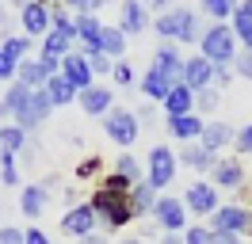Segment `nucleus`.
I'll use <instances>...</instances> for the list:
<instances>
[{
    "mask_svg": "<svg viewBox=\"0 0 252 244\" xmlns=\"http://www.w3.org/2000/svg\"><path fill=\"white\" fill-rule=\"evenodd\" d=\"M99 34H103V19H99L95 12L77 15V42H80V54H99Z\"/></svg>",
    "mask_w": 252,
    "mask_h": 244,
    "instance_id": "20",
    "label": "nucleus"
},
{
    "mask_svg": "<svg viewBox=\"0 0 252 244\" xmlns=\"http://www.w3.org/2000/svg\"><path fill=\"white\" fill-rule=\"evenodd\" d=\"M233 137H237V130L229 122H206L203 134H199V145H206L210 152H221L225 145H233Z\"/></svg>",
    "mask_w": 252,
    "mask_h": 244,
    "instance_id": "24",
    "label": "nucleus"
},
{
    "mask_svg": "<svg viewBox=\"0 0 252 244\" xmlns=\"http://www.w3.org/2000/svg\"><path fill=\"white\" fill-rule=\"evenodd\" d=\"M46 202H50V187L46 183H23V191H19V214H27V217H42L46 214Z\"/></svg>",
    "mask_w": 252,
    "mask_h": 244,
    "instance_id": "21",
    "label": "nucleus"
},
{
    "mask_svg": "<svg viewBox=\"0 0 252 244\" xmlns=\"http://www.w3.org/2000/svg\"><path fill=\"white\" fill-rule=\"evenodd\" d=\"M233 76H237V73H233V65H218V69H214V88L221 92L229 80H233Z\"/></svg>",
    "mask_w": 252,
    "mask_h": 244,
    "instance_id": "47",
    "label": "nucleus"
},
{
    "mask_svg": "<svg viewBox=\"0 0 252 244\" xmlns=\"http://www.w3.org/2000/svg\"><path fill=\"white\" fill-rule=\"evenodd\" d=\"M252 229V210L241 206V202H221L218 210L210 214V233H237L245 237Z\"/></svg>",
    "mask_w": 252,
    "mask_h": 244,
    "instance_id": "7",
    "label": "nucleus"
},
{
    "mask_svg": "<svg viewBox=\"0 0 252 244\" xmlns=\"http://www.w3.org/2000/svg\"><path fill=\"white\" fill-rule=\"evenodd\" d=\"M54 73H62V65H58V61H46V58H23L16 65V80L27 84V88H42Z\"/></svg>",
    "mask_w": 252,
    "mask_h": 244,
    "instance_id": "12",
    "label": "nucleus"
},
{
    "mask_svg": "<svg viewBox=\"0 0 252 244\" xmlns=\"http://www.w3.org/2000/svg\"><path fill=\"white\" fill-rule=\"evenodd\" d=\"M80 244H111L107 237H99V233H88V237H80Z\"/></svg>",
    "mask_w": 252,
    "mask_h": 244,
    "instance_id": "52",
    "label": "nucleus"
},
{
    "mask_svg": "<svg viewBox=\"0 0 252 244\" xmlns=\"http://www.w3.org/2000/svg\"><path fill=\"white\" fill-rule=\"evenodd\" d=\"M92 202L95 217H99V229L103 233H123L130 221H134V214H130V198L119 195V191H107V187H92Z\"/></svg>",
    "mask_w": 252,
    "mask_h": 244,
    "instance_id": "2",
    "label": "nucleus"
},
{
    "mask_svg": "<svg viewBox=\"0 0 252 244\" xmlns=\"http://www.w3.org/2000/svg\"><path fill=\"white\" fill-rule=\"evenodd\" d=\"M42 88H46V95H50V103H54V107L77 103V84H73V80H65L62 73H54L46 84H42Z\"/></svg>",
    "mask_w": 252,
    "mask_h": 244,
    "instance_id": "27",
    "label": "nucleus"
},
{
    "mask_svg": "<svg viewBox=\"0 0 252 244\" xmlns=\"http://www.w3.org/2000/svg\"><path fill=\"white\" fill-rule=\"evenodd\" d=\"M23 237H27V229H19V225H0V244H23Z\"/></svg>",
    "mask_w": 252,
    "mask_h": 244,
    "instance_id": "45",
    "label": "nucleus"
},
{
    "mask_svg": "<svg viewBox=\"0 0 252 244\" xmlns=\"http://www.w3.org/2000/svg\"><path fill=\"white\" fill-rule=\"evenodd\" d=\"M0 50L12 61H23V58H31V38H27V34H8V38L0 42Z\"/></svg>",
    "mask_w": 252,
    "mask_h": 244,
    "instance_id": "36",
    "label": "nucleus"
},
{
    "mask_svg": "<svg viewBox=\"0 0 252 244\" xmlns=\"http://www.w3.org/2000/svg\"><path fill=\"white\" fill-rule=\"evenodd\" d=\"M210 183L218 191H241L245 187V160L241 156H218L210 168Z\"/></svg>",
    "mask_w": 252,
    "mask_h": 244,
    "instance_id": "11",
    "label": "nucleus"
},
{
    "mask_svg": "<svg viewBox=\"0 0 252 244\" xmlns=\"http://www.w3.org/2000/svg\"><path fill=\"white\" fill-rule=\"evenodd\" d=\"M130 214H134V221H138V217H153V206H157V198H160V191L157 187H153V183H134V187H130Z\"/></svg>",
    "mask_w": 252,
    "mask_h": 244,
    "instance_id": "23",
    "label": "nucleus"
},
{
    "mask_svg": "<svg viewBox=\"0 0 252 244\" xmlns=\"http://www.w3.org/2000/svg\"><path fill=\"white\" fill-rule=\"evenodd\" d=\"M77 103H80V111H84L88 119H103L111 107H115V92H111L107 84H92V88L77 92Z\"/></svg>",
    "mask_w": 252,
    "mask_h": 244,
    "instance_id": "14",
    "label": "nucleus"
},
{
    "mask_svg": "<svg viewBox=\"0 0 252 244\" xmlns=\"http://www.w3.org/2000/svg\"><path fill=\"white\" fill-rule=\"evenodd\" d=\"M54 115V103H50V95H46V88H31L27 95H23V103H19V111L12 115V122H16L19 130H38L42 122Z\"/></svg>",
    "mask_w": 252,
    "mask_h": 244,
    "instance_id": "5",
    "label": "nucleus"
},
{
    "mask_svg": "<svg viewBox=\"0 0 252 244\" xmlns=\"http://www.w3.org/2000/svg\"><path fill=\"white\" fill-rule=\"evenodd\" d=\"M27 4H34V0H12V8H16V12H23Z\"/></svg>",
    "mask_w": 252,
    "mask_h": 244,
    "instance_id": "54",
    "label": "nucleus"
},
{
    "mask_svg": "<svg viewBox=\"0 0 252 244\" xmlns=\"http://www.w3.org/2000/svg\"><path fill=\"white\" fill-rule=\"evenodd\" d=\"M188 206H184V198L176 195H160L157 206H153V225H160L164 233H184L188 229Z\"/></svg>",
    "mask_w": 252,
    "mask_h": 244,
    "instance_id": "10",
    "label": "nucleus"
},
{
    "mask_svg": "<svg viewBox=\"0 0 252 244\" xmlns=\"http://www.w3.org/2000/svg\"><path fill=\"white\" fill-rule=\"evenodd\" d=\"M27 92H31L27 84L12 80V84H8V92L0 95V119H12V115L19 111V103H23V95H27Z\"/></svg>",
    "mask_w": 252,
    "mask_h": 244,
    "instance_id": "34",
    "label": "nucleus"
},
{
    "mask_svg": "<svg viewBox=\"0 0 252 244\" xmlns=\"http://www.w3.org/2000/svg\"><path fill=\"white\" fill-rule=\"evenodd\" d=\"M62 4H65L73 15H84V12H95V15H99V8H103V4H111V0H62Z\"/></svg>",
    "mask_w": 252,
    "mask_h": 244,
    "instance_id": "40",
    "label": "nucleus"
},
{
    "mask_svg": "<svg viewBox=\"0 0 252 244\" xmlns=\"http://www.w3.org/2000/svg\"><path fill=\"white\" fill-rule=\"evenodd\" d=\"M203 126H206V119L195 115V111H191V115H168V119H164L168 137H172V141H184V145H188V141H199Z\"/></svg>",
    "mask_w": 252,
    "mask_h": 244,
    "instance_id": "16",
    "label": "nucleus"
},
{
    "mask_svg": "<svg viewBox=\"0 0 252 244\" xmlns=\"http://www.w3.org/2000/svg\"><path fill=\"white\" fill-rule=\"evenodd\" d=\"M8 27V12H4V8H0V30Z\"/></svg>",
    "mask_w": 252,
    "mask_h": 244,
    "instance_id": "55",
    "label": "nucleus"
},
{
    "mask_svg": "<svg viewBox=\"0 0 252 244\" xmlns=\"http://www.w3.org/2000/svg\"><path fill=\"white\" fill-rule=\"evenodd\" d=\"M111 80H115V84H119V88H130V84H134V65H130V61H115V69H111Z\"/></svg>",
    "mask_w": 252,
    "mask_h": 244,
    "instance_id": "39",
    "label": "nucleus"
},
{
    "mask_svg": "<svg viewBox=\"0 0 252 244\" xmlns=\"http://www.w3.org/2000/svg\"><path fill=\"white\" fill-rule=\"evenodd\" d=\"M88 58V65H92L95 76H111V69H115V61L107 58V54H84Z\"/></svg>",
    "mask_w": 252,
    "mask_h": 244,
    "instance_id": "42",
    "label": "nucleus"
},
{
    "mask_svg": "<svg viewBox=\"0 0 252 244\" xmlns=\"http://www.w3.org/2000/svg\"><path fill=\"white\" fill-rule=\"evenodd\" d=\"M0 149L23 152L27 149V130H19L16 122H4V126H0Z\"/></svg>",
    "mask_w": 252,
    "mask_h": 244,
    "instance_id": "35",
    "label": "nucleus"
},
{
    "mask_svg": "<svg viewBox=\"0 0 252 244\" xmlns=\"http://www.w3.org/2000/svg\"><path fill=\"white\" fill-rule=\"evenodd\" d=\"M176 172H180V156H176L168 145H149V156H145V183H153L157 191H164L168 183H176Z\"/></svg>",
    "mask_w": 252,
    "mask_h": 244,
    "instance_id": "4",
    "label": "nucleus"
},
{
    "mask_svg": "<svg viewBox=\"0 0 252 244\" xmlns=\"http://www.w3.org/2000/svg\"><path fill=\"white\" fill-rule=\"evenodd\" d=\"M19 27H23L27 38H42V34H50V4H42V0L27 4V8L19 12Z\"/></svg>",
    "mask_w": 252,
    "mask_h": 244,
    "instance_id": "19",
    "label": "nucleus"
},
{
    "mask_svg": "<svg viewBox=\"0 0 252 244\" xmlns=\"http://www.w3.org/2000/svg\"><path fill=\"white\" fill-rule=\"evenodd\" d=\"M218 103H221V92L210 84V88H203V92H195V115H214L218 111Z\"/></svg>",
    "mask_w": 252,
    "mask_h": 244,
    "instance_id": "37",
    "label": "nucleus"
},
{
    "mask_svg": "<svg viewBox=\"0 0 252 244\" xmlns=\"http://www.w3.org/2000/svg\"><path fill=\"white\" fill-rule=\"evenodd\" d=\"M99 172H103V160L92 152V156H84L77 164V180H99Z\"/></svg>",
    "mask_w": 252,
    "mask_h": 244,
    "instance_id": "38",
    "label": "nucleus"
},
{
    "mask_svg": "<svg viewBox=\"0 0 252 244\" xmlns=\"http://www.w3.org/2000/svg\"><path fill=\"white\" fill-rule=\"evenodd\" d=\"M233 73L241 76V80H249V84H252V50H241V54H237Z\"/></svg>",
    "mask_w": 252,
    "mask_h": 244,
    "instance_id": "43",
    "label": "nucleus"
},
{
    "mask_svg": "<svg viewBox=\"0 0 252 244\" xmlns=\"http://www.w3.org/2000/svg\"><path fill=\"white\" fill-rule=\"evenodd\" d=\"M214 61H206L203 54H195V58H184V84H188L191 92H203L214 84Z\"/></svg>",
    "mask_w": 252,
    "mask_h": 244,
    "instance_id": "17",
    "label": "nucleus"
},
{
    "mask_svg": "<svg viewBox=\"0 0 252 244\" xmlns=\"http://www.w3.org/2000/svg\"><path fill=\"white\" fill-rule=\"evenodd\" d=\"M160 111H164V119H168V115H191V111H195V92H191L188 84H172V92L164 95Z\"/></svg>",
    "mask_w": 252,
    "mask_h": 244,
    "instance_id": "26",
    "label": "nucleus"
},
{
    "mask_svg": "<svg viewBox=\"0 0 252 244\" xmlns=\"http://www.w3.org/2000/svg\"><path fill=\"white\" fill-rule=\"evenodd\" d=\"M62 76H65V80H73V84H77V92H80V88H92V84H95L92 65H88V58H84L80 50H69V54L62 58Z\"/></svg>",
    "mask_w": 252,
    "mask_h": 244,
    "instance_id": "18",
    "label": "nucleus"
},
{
    "mask_svg": "<svg viewBox=\"0 0 252 244\" xmlns=\"http://www.w3.org/2000/svg\"><path fill=\"white\" fill-rule=\"evenodd\" d=\"M210 244H245V237H237V233H214Z\"/></svg>",
    "mask_w": 252,
    "mask_h": 244,
    "instance_id": "50",
    "label": "nucleus"
},
{
    "mask_svg": "<svg viewBox=\"0 0 252 244\" xmlns=\"http://www.w3.org/2000/svg\"><path fill=\"white\" fill-rule=\"evenodd\" d=\"M199 54H203L206 61H214V65H233L237 54H241V42H237V34L229 23H210V27H203V34H199Z\"/></svg>",
    "mask_w": 252,
    "mask_h": 244,
    "instance_id": "3",
    "label": "nucleus"
},
{
    "mask_svg": "<svg viewBox=\"0 0 252 244\" xmlns=\"http://www.w3.org/2000/svg\"><path fill=\"white\" fill-rule=\"evenodd\" d=\"M42 4H46V0H42Z\"/></svg>",
    "mask_w": 252,
    "mask_h": 244,
    "instance_id": "59",
    "label": "nucleus"
},
{
    "mask_svg": "<svg viewBox=\"0 0 252 244\" xmlns=\"http://www.w3.org/2000/svg\"><path fill=\"white\" fill-rule=\"evenodd\" d=\"M180 237H184V244H210L214 233H210V225H188Z\"/></svg>",
    "mask_w": 252,
    "mask_h": 244,
    "instance_id": "41",
    "label": "nucleus"
},
{
    "mask_svg": "<svg viewBox=\"0 0 252 244\" xmlns=\"http://www.w3.org/2000/svg\"><path fill=\"white\" fill-rule=\"evenodd\" d=\"M153 30L160 34V42H176V46H191L199 42V12L195 8H184V4H172L168 12L153 15Z\"/></svg>",
    "mask_w": 252,
    "mask_h": 244,
    "instance_id": "1",
    "label": "nucleus"
},
{
    "mask_svg": "<svg viewBox=\"0 0 252 244\" xmlns=\"http://www.w3.org/2000/svg\"><path fill=\"white\" fill-rule=\"evenodd\" d=\"M214 160H218V152H210L206 145H199V141H188V145H184V152H180V164L191 168V172H199V176H203V172H210V168H214Z\"/></svg>",
    "mask_w": 252,
    "mask_h": 244,
    "instance_id": "25",
    "label": "nucleus"
},
{
    "mask_svg": "<svg viewBox=\"0 0 252 244\" xmlns=\"http://www.w3.org/2000/svg\"><path fill=\"white\" fill-rule=\"evenodd\" d=\"M149 65H157L172 84H184V50L176 42H160L157 50H153V61H149Z\"/></svg>",
    "mask_w": 252,
    "mask_h": 244,
    "instance_id": "15",
    "label": "nucleus"
},
{
    "mask_svg": "<svg viewBox=\"0 0 252 244\" xmlns=\"http://www.w3.org/2000/svg\"><path fill=\"white\" fill-rule=\"evenodd\" d=\"M134 115H138V122H149V126H153V122H157V103H149V99H145L142 107H138V111H134Z\"/></svg>",
    "mask_w": 252,
    "mask_h": 244,
    "instance_id": "48",
    "label": "nucleus"
},
{
    "mask_svg": "<svg viewBox=\"0 0 252 244\" xmlns=\"http://www.w3.org/2000/svg\"><path fill=\"white\" fill-rule=\"evenodd\" d=\"M249 237H252V229H249Z\"/></svg>",
    "mask_w": 252,
    "mask_h": 244,
    "instance_id": "58",
    "label": "nucleus"
},
{
    "mask_svg": "<svg viewBox=\"0 0 252 244\" xmlns=\"http://www.w3.org/2000/svg\"><path fill=\"white\" fill-rule=\"evenodd\" d=\"M138 92H142L149 103H157V107H160V103H164V95L172 92V80L160 73L157 65H149V69L142 73V80H138Z\"/></svg>",
    "mask_w": 252,
    "mask_h": 244,
    "instance_id": "22",
    "label": "nucleus"
},
{
    "mask_svg": "<svg viewBox=\"0 0 252 244\" xmlns=\"http://www.w3.org/2000/svg\"><path fill=\"white\" fill-rule=\"evenodd\" d=\"M233 145H237V152H241V156H252V122H249V126H241V130H237Z\"/></svg>",
    "mask_w": 252,
    "mask_h": 244,
    "instance_id": "44",
    "label": "nucleus"
},
{
    "mask_svg": "<svg viewBox=\"0 0 252 244\" xmlns=\"http://www.w3.org/2000/svg\"><path fill=\"white\" fill-rule=\"evenodd\" d=\"M184 206H188V214H195V217H210V214L221 206V195L210 180H195V183L184 187Z\"/></svg>",
    "mask_w": 252,
    "mask_h": 244,
    "instance_id": "9",
    "label": "nucleus"
},
{
    "mask_svg": "<svg viewBox=\"0 0 252 244\" xmlns=\"http://www.w3.org/2000/svg\"><path fill=\"white\" fill-rule=\"evenodd\" d=\"M160 244H184V237H180V233H164V237H160Z\"/></svg>",
    "mask_w": 252,
    "mask_h": 244,
    "instance_id": "53",
    "label": "nucleus"
},
{
    "mask_svg": "<svg viewBox=\"0 0 252 244\" xmlns=\"http://www.w3.org/2000/svg\"><path fill=\"white\" fill-rule=\"evenodd\" d=\"M50 30H58V34H62V38H69V42H77V15H69V8H65V4L50 8Z\"/></svg>",
    "mask_w": 252,
    "mask_h": 244,
    "instance_id": "31",
    "label": "nucleus"
},
{
    "mask_svg": "<svg viewBox=\"0 0 252 244\" xmlns=\"http://www.w3.org/2000/svg\"><path fill=\"white\" fill-rule=\"evenodd\" d=\"M16 65L19 61H12L4 50H0V84H12V80H16Z\"/></svg>",
    "mask_w": 252,
    "mask_h": 244,
    "instance_id": "46",
    "label": "nucleus"
},
{
    "mask_svg": "<svg viewBox=\"0 0 252 244\" xmlns=\"http://www.w3.org/2000/svg\"><path fill=\"white\" fill-rule=\"evenodd\" d=\"M119 27H123L126 38L145 34V30L153 27V12L145 8L142 0H123V8H119Z\"/></svg>",
    "mask_w": 252,
    "mask_h": 244,
    "instance_id": "13",
    "label": "nucleus"
},
{
    "mask_svg": "<svg viewBox=\"0 0 252 244\" xmlns=\"http://www.w3.org/2000/svg\"><path fill=\"white\" fill-rule=\"evenodd\" d=\"M241 0H199V12L210 19V23H229V15L237 12Z\"/></svg>",
    "mask_w": 252,
    "mask_h": 244,
    "instance_id": "32",
    "label": "nucleus"
},
{
    "mask_svg": "<svg viewBox=\"0 0 252 244\" xmlns=\"http://www.w3.org/2000/svg\"><path fill=\"white\" fill-rule=\"evenodd\" d=\"M103 134H107L119 149H130V145L138 141V134H142V122H138L134 111H126V107H111L107 115H103Z\"/></svg>",
    "mask_w": 252,
    "mask_h": 244,
    "instance_id": "6",
    "label": "nucleus"
},
{
    "mask_svg": "<svg viewBox=\"0 0 252 244\" xmlns=\"http://www.w3.org/2000/svg\"><path fill=\"white\" fill-rule=\"evenodd\" d=\"M142 4H145V8H149V12H168V8H172V0H142Z\"/></svg>",
    "mask_w": 252,
    "mask_h": 244,
    "instance_id": "51",
    "label": "nucleus"
},
{
    "mask_svg": "<svg viewBox=\"0 0 252 244\" xmlns=\"http://www.w3.org/2000/svg\"><path fill=\"white\" fill-rule=\"evenodd\" d=\"M58 229H62V237H73V241L95 233V229H99V217H95L92 202L84 198V202H77V206H69V210L58 217Z\"/></svg>",
    "mask_w": 252,
    "mask_h": 244,
    "instance_id": "8",
    "label": "nucleus"
},
{
    "mask_svg": "<svg viewBox=\"0 0 252 244\" xmlns=\"http://www.w3.org/2000/svg\"><path fill=\"white\" fill-rule=\"evenodd\" d=\"M126 42H130V38L123 34V27H119V23H115V27H107V23H103V34H99V54H107L111 61H123V58H126Z\"/></svg>",
    "mask_w": 252,
    "mask_h": 244,
    "instance_id": "28",
    "label": "nucleus"
},
{
    "mask_svg": "<svg viewBox=\"0 0 252 244\" xmlns=\"http://www.w3.org/2000/svg\"><path fill=\"white\" fill-rule=\"evenodd\" d=\"M111 172H119V176H123L126 183H142V180H145V164L138 160V156H134V152H126V149L119 152V156H115Z\"/></svg>",
    "mask_w": 252,
    "mask_h": 244,
    "instance_id": "29",
    "label": "nucleus"
},
{
    "mask_svg": "<svg viewBox=\"0 0 252 244\" xmlns=\"http://www.w3.org/2000/svg\"><path fill=\"white\" fill-rule=\"evenodd\" d=\"M23 244H54V241H50V233H42L38 225H31V229H27V237H23Z\"/></svg>",
    "mask_w": 252,
    "mask_h": 244,
    "instance_id": "49",
    "label": "nucleus"
},
{
    "mask_svg": "<svg viewBox=\"0 0 252 244\" xmlns=\"http://www.w3.org/2000/svg\"><path fill=\"white\" fill-rule=\"evenodd\" d=\"M123 244H142V241H134V237H126V241H123Z\"/></svg>",
    "mask_w": 252,
    "mask_h": 244,
    "instance_id": "56",
    "label": "nucleus"
},
{
    "mask_svg": "<svg viewBox=\"0 0 252 244\" xmlns=\"http://www.w3.org/2000/svg\"><path fill=\"white\" fill-rule=\"evenodd\" d=\"M241 4H245V8H249V12H252V0H241Z\"/></svg>",
    "mask_w": 252,
    "mask_h": 244,
    "instance_id": "57",
    "label": "nucleus"
},
{
    "mask_svg": "<svg viewBox=\"0 0 252 244\" xmlns=\"http://www.w3.org/2000/svg\"><path fill=\"white\" fill-rule=\"evenodd\" d=\"M229 27H233L241 50H252V12L245 8V4H237V12L229 15Z\"/></svg>",
    "mask_w": 252,
    "mask_h": 244,
    "instance_id": "30",
    "label": "nucleus"
},
{
    "mask_svg": "<svg viewBox=\"0 0 252 244\" xmlns=\"http://www.w3.org/2000/svg\"><path fill=\"white\" fill-rule=\"evenodd\" d=\"M73 50V42L69 38H62L58 30H50V34H42V50H38V58H46V61H58L62 65V58Z\"/></svg>",
    "mask_w": 252,
    "mask_h": 244,
    "instance_id": "33",
    "label": "nucleus"
}]
</instances>
